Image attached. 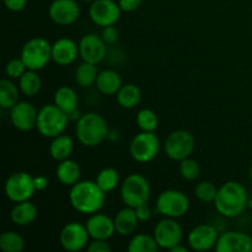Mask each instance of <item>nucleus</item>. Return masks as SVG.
<instances>
[{"label":"nucleus","mask_w":252,"mask_h":252,"mask_svg":"<svg viewBox=\"0 0 252 252\" xmlns=\"http://www.w3.org/2000/svg\"><path fill=\"white\" fill-rule=\"evenodd\" d=\"M106 192L100 189L96 181H78L70 187L69 202L76 212L91 216L101 211L106 202Z\"/></svg>","instance_id":"nucleus-1"},{"label":"nucleus","mask_w":252,"mask_h":252,"mask_svg":"<svg viewBox=\"0 0 252 252\" xmlns=\"http://www.w3.org/2000/svg\"><path fill=\"white\" fill-rule=\"evenodd\" d=\"M249 203L248 191L238 181H228L218 189L214 207L220 216L236 218L241 216Z\"/></svg>","instance_id":"nucleus-2"},{"label":"nucleus","mask_w":252,"mask_h":252,"mask_svg":"<svg viewBox=\"0 0 252 252\" xmlns=\"http://www.w3.org/2000/svg\"><path fill=\"white\" fill-rule=\"evenodd\" d=\"M108 133L107 122L97 112L84 113L76 121L75 134L84 147L94 148L102 144L107 139Z\"/></svg>","instance_id":"nucleus-3"},{"label":"nucleus","mask_w":252,"mask_h":252,"mask_svg":"<svg viewBox=\"0 0 252 252\" xmlns=\"http://www.w3.org/2000/svg\"><path fill=\"white\" fill-rule=\"evenodd\" d=\"M69 116L57 105H44L38 110L37 130L46 138H54L63 134L69 123Z\"/></svg>","instance_id":"nucleus-4"},{"label":"nucleus","mask_w":252,"mask_h":252,"mask_svg":"<svg viewBox=\"0 0 252 252\" xmlns=\"http://www.w3.org/2000/svg\"><path fill=\"white\" fill-rule=\"evenodd\" d=\"M152 193L147 177L140 174H130L121 185V198L125 206L137 208L140 204L148 203Z\"/></svg>","instance_id":"nucleus-5"},{"label":"nucleus","mask_w":252,"mask_h":252,"mask_svg":"<svg viewBox=\"0 0 252 252\" xmlns=\"http://www.w3.org/2000/svg\"><path fill=\"white\" fill-rule=\"evenodd\" d=\"M20 58L27 69L41 70L52 61V43L43 37H33L22 46Z\"/></svg>","instance_id":"nucleus-6"},{"label":"nucleus","mask_w":252,"mask_h":252,"mask_svg":"<svg viewBox=\"0 0 252 252\" xmlns=\"http://www.w3.org/2000/svg\"><path fill=\"white\" fill-rule=\"evenodd\" d=\"M36 191L34 177L26 171L14 172L5 181V196L14 203L30 201Z\"/></svg>","instance_id":"nucleus-7"},{"label":"nucleus","mask_w":252,"mask_h":252,"mask_svg":"<svg viewBox=\"0 0 252 252\" xmlns=\"http://www.w3.org/2000/svg\"><path fill=\"white\" fill-rule=\"evenodd\" d=\"M157 209L166 218H181L189 212V199L179 189H165L158 197Z\"/></svg>","instance_id":"nucleus-8"},{"label":"nucleus","mask_w":252,"mask_h":252,"mask_svg":"<svg viewBox=\"0 0 252 252\" xmlns=\"http://www.w3.org/2000/svg\"><path fill=\"white\" fill-rule=\"evenodd\" d=\"M196 147V140L192 133L185 129H177L170 133L164 142V152L174 161H181L191 157Z\"/></svg>","instance_id":"nucleus-9"},{"label":"nucleus","mask_w":252,"mask_h":252,"mask_svg":"<svg viewBox=\"0 0 252 252\" xmlns=\"http://www.w3.org/2000/svg\"><path fill=\"white\" fill-rule=\"evenodd\" d=\"M160 152V140L154 132H140L129 144L130 157L140 164H145L158 157Z\"/></svg>","instance_id":"nucleus-10"},{"label":"nucleus","mask_w":252,"mask_h":252,"mask_svg":"<svg viewBox=\"0 0 252 252\" xmlns=\"http://www.w3.org/2000/svg\"><path fill=\"white\" fill-rule=\"evenodd\" d=\"M89 239L90 235L86 225L78 221L65 224L59 233V243L68 252H78L88 248Z\"/></svg>","instance_id":"nucleus-11"},{"label":"nucleus","mask_w":252,"mask_h":252,"mask_svg":"<svg viewBox=\"0 0 252 252\" xmlns=\"http://www.w3.org/2000/svg\"><path fill=\"white\" fill-rule=\"evenodd\" d=\"M153 236L155 238L160 249L171 250L174 246L181 244L184 231H182V226L180 225V223H177L176 219L165 217L162 220H160L155 225Z\"/></svg>","instance_id":"nucleus-12"},{"label":"nucleus","mask_w":252,"mask_h":252,"mask_svg":"<svg viewBox=\"0 0 252 252\" xmlns=\"http://www.w3.org/2000/svg\"><path fill=\"white\" fill-rule=\"evenodd\" d=\"M121 7L113 0H95L89 7L90 19L96 26H112L120 20Z\"/></svg>","instance_id":"nucleus-13"},{"label":"nucleus","mask_w":252,"mask_h":252,"mask_svg":"<svg viewBox=\"0 0 252 252\" xmlns=\"http://www.w3.org/2000/svg\"><path fill=\"white\" fill-rule=\"evenodd\" d=\"M79 54L84 62L97 65L107 56V44L98 34L88 33L79 42Z\"/></svg>","instance_id":"nucleus-14"},{"label":"nucleus","mask_w":252,"mask_h":252,"mask_svg":"<svg viewBox=\"0 0 252 252\" xmlns=\"http://www.w3.org/2000/svg\"><path fill=\"white\" fill-rule=\"evenodd\" d=\"M49 19L59 26H70L80 16L76 0H53L48 7Z\"/></svg>","instance_id":"nucleus-15"},{"label":"nucleus","mask_w":252,"mask_h":252,"mask_svg":"<svg viewBox=\"0 0 252 252\" xmlns=\"http://www.w3.org/2000/svg\"><path fill=\"white\" fill-rule=\"evenodd\" d=\"M38 111L31 102L19 101L12 108H10V121L17 130L29 132L36 128Z\"/></svg>","instance_id":"nucleus-16"},{"label":"nucleus","mask_w":252,"mask_h":252,"mask_svg":"<svg viewBox=\"0 0 252 252\" xmlns=\"http://www.w3.org/2000/svg\"><path fill=\"white\" fill-rule=\"evenodd\" d=\"M219 233L211 224H199L189 234V245L194 251H209L216 248Z\"/></svg>","instance_id":"nucleus-17"},{"label":"nucleus","mask_w":252,"mask_h":252,"mask_svg":"<svg viewBox=\"0 0 252 252\" xmlns=\"http://www.w3.org/2000/svg\"><path fill=\"white\" fill-rule=\"evenodd\" d=\"M214 250L217 252H251L252 238L241 231H225L219 235Z\"/></svg>","instance_id":"nucleus-18"},{"label":"nucleus","mask_w":252,"mask_h":252,"mask_svg":"<svg viewBox=\"0 0 252 252\" xmlns=\"http://www.w3.org/2000/svg\"><path fill=\"white\" fill-rule=\"evenodd\" d=\"M86 229L91 239L108 240L116 233L115 221L112 218L102 213H94L89 217L85 223Z\"/></svg>","instance_id":"nucleus-19"},{"label":"nucleus","mask_w":252,"mask_h":252,"mask_svg":"<svg viewBox=\"0 0 252 252\" xmlns=\"http://www.w3.org/2000/svg\"><path fill=\"white\" fill-rule=\"evenodd\" d=\"M78 56H80L79 44H76L73 39L63 37L52 43V61L58 65H70L76 61Z\"/></svg>","instance_id":"nucleus-20"},{"label":"nucleus","mask_w":252,"mask_h":252,"mask_svg":"<svg viewBox=\"0 0 252 252\" xmlns=\"http://www.w3.org/2000/svg\"><path fill=\"white\" fill-rule=\"evenodd\" d=\"M113 221H115L116 233L122 236L132 235L137 230L138 224H139V219L135 213V209L127 206L116 214Z\"/></svg>","instance_id":"nucleus-21"},{"label":"nucleus","mask_w":252,"mask_h":252,"mask_svg":"<svg viewBox=\"0 0 252 252\" xmlns=\"http://www.w3.org/2000/svg\"><path fill=\"white\" fill-rule=\"evenodd\" d=\"M122 78L120 74L113 69H106L98 73L95 86L102 95L112 96L120 91L122 88Z\"/></svg>","instance_id":"nucleus-22"},{"label":"nucleus","mask_w":252,"mask_h":252,"mask_svg":"<svg viewBox=\"0 0 252 252\" xmlns=\"http://www.w3.org/2000/svg\"><path fill=\"white\" fill-rule=\"evenodd\" d=\"M37 207L31 201H24L15 203L10 212V219L19 226H27L33 223L37 218Z\"/></svg>","instance_id":"nucleus-23"},{"label":"nucleus","mask_w":252,"mask_h":252,"mask_svg":"<svg viewBox=\"0 0 252 252\" xmlns=\"http://www.w3.org/2000/svg\"><path fill=\"white\" fill-rule=\"evenodd\" d=\"M56 175L57 179L62 185L71 187L76 182L80 181L81 169L75 160H71L69 158V159L63 160V161H59L56 170Z\"/></svg>","instance_id":"nucleus-24"},{"label":"nucleus","mask_w":252,"mask_h":252,"mask_svg":"<svg viewBox=\"0 0 252 252\" xmlns=\"http://www.w3.org/2000/svg\"><path fill=\"white\" fill-rule=\"evenodd\" d=\"M53 103L58 106L61 110H63L66 115L70 116L71 113L78 110V94L70 86H61L54 93Z\"/></svg>","instance_id":"nucleus-25"},{"label":"nucleus","mask_w":252,"mask_h":252,"mask_svg":"<svg viewBox=\"0 0 252 252\" xmlns=\"http://www.w3.org/2000/svg\"><path fill=\"white\" fill-rule=\"evenodd\" d=\"M73 150L74 142L69 135L59 134L57 137L52 138V142L49 144V155L56 161L59 162L65 159H69Z\"/></svg>","instance_id":"nucleus-26"},{"label":"nucleus","mask_w":252,"mask_h":252,"mask_svg":"<svg viewBox=\"0 0 252 252\" xmlns=\"http://www.w3.org/2000/svg\"><path fill=\"white\" fill-rule=\"evenodd\" d=\"M116 100L118 105L123 108H134L142 101V90L134 84H125L116 94Z\"/></svg>","instance_id":"nucleus-27"},{"label":"nucleus","mask_w":252,"mask_h":252,"mask_svg":"<svg viewBox=\"0 0 252 252\" xmlns=\"http://www.w3.org/2000/svg\"><path fill=\"white\" fill-rule=\"evenodd\" d=\"M20 88L12 83L11 79H2L0 81V107L10 110L14 107L20 98Z\"/></svg>","instance_id":"nucleus-28"},{"label":"nucleus","mask_w":252,"mask_h":252,"mask_svg":"<svg viewBox=\"0 0 252 252\" xmlns=\"http://www.w3.org/2000/svg\"><path fill=\"white\" fill-rule=\"evenodd\" d=\"M19 88L21 93L27 97L36 96L42 89V79L37 74V70L27 69L24 75L19 79Z\"/></svg>","instance_id":"nucleus-29"},{"label":"nucleus","mask_w":252,"mask_h":252,"mask_svg":"<svg viewBox=\"0 0 252 252\" xmlns=\"http://www.w3.org/2000/svg\"><path fill=\"white\" fill-rule=\"evenodd\" d=\"M97 75L98 71L96 64L83 61V63L75 70V81L81 88H90L95 85Z\"/></svg>","instance_id":"nucleus-30"},{"label":"nucleus","mask_w":252,"mask_h":252,"mask_svg":"<svg viewBox=\"0 0 252 252\" xmlns=\"http://www.w3.org/2000/svg\"><path fill=\"white\" fill-rule=\"evenodd\" d=\"M159 249L154 236L148 234H135L127 246L129 252H157Z\"/></svg>","instance_id":"nucleus-31"},{"label":"nucleus","mask_w":252,"mask_h":252,"mask_svg":"<svg viewBox=\"0 0 252 252\" xmlns=\"http://www.w3.org/2000/svg\"><path fill=\"white\" fill-rule=\"evenodd\" d=\"M25 249V240L19 233L6 230L0 235V250L4 252H21Z\"/></svg>","instance_id":"nucleus-32"},{"label":"nucleus","mask_w":252,"mask_h":252,"mask_svg":"<svg viewBox=\"0 0 252 252\" xmlns=\"http://www.w3.org/2000/svg\"><path fill=\"white\" fill-rule=\"evenodd\" d=\"M95 181L103 192L108 193V192H112L118 186L120 175H118V171L115 167H105V169L98 172Z\"/></svg>","instance_id":"nucleus-33"},{"label":"nucleus","mask_w":252,"mask_h":252,"mask_svg":"<svg viewBox=\"0 0 252 252\" xmlns=\"http://www.w3.org/2000/svg\"><path fill=\"white\" fill-rule=\"evenodd\" d=\"M159 125L157 113L150 108H143L137 115V126L142 132H155Z\"/></svg>","instance_id":"nucleus-34"},{"label":"nucleus","mask_w":252,"mask_h":252,"mask_svg":"<svg viewBox=\"0 0 252 252\" xmlns=\"http://www.w3.org/2000/svg\"><path fill=\"white\" fill-rule=\"evenodd\" d=\"M179 170L182 179H185L186 181H194L201 175V166H199L198 161L192 159L191 157L180 161Z\"/></svg>","instance_id":"nucleus-35"},{"label":"nucleus","mask_w":252,"mask_h":252,"mask_svg":"<svg viewBox=\"0 0 252 252\" xmlns=\"http://www.w3.org/2000/svg\"><path fill=\"white\" fill-rule=\"evenodd\" d=\"M218 189L209 181H202L194 187V196L203 203H214Z\"/></svg>","instance_id":"nucleus-36"},{"label":"nucleus","mask_w":252,"mask_h":252,"mask_svg":"<svg viewBox=\"0 0 252 252\" xmlns=\"http://www.w3.org/2000/svg\"><path fill=\"white\" fill-rule=\"evenodd\" d=\"M26 70L27 66L21 58L11 59L5 66V74L9 79H20Z\"/></svg>","instance_id":"nucleus-37"},{"label":"nucleus","mask_w":252,"mask_h":252,"mask_svg":"<svg viewBox=\"0 0 252 252\" xmlns=\"http://www.w3.org/2000/svg\"><path fill=\"white\" fill-rule=\"evenodd\" d=\"M103 41L106 42V44H115L116 42L120 38V33H118V30L116 29L115 25L112 26H106L102 27V33H101Z\"/></svg>","instance_id":"nucleus-38"},{"label":"nucleus","mask_w":252,"mask_h":252,"mask_svg":"<svg viewBox=\"0 0 252 252\" xmlns=\"http://www.w3.org/2000/svg\"><path fill=\"white\" fill-rule=\"evenodd\" d=\"M89 252H110L111 249L108 240H98V239H93L86 248Z\"/></svg>","instance_id":"nucleus-39"},{"label":"nucleus","mask_w":252,"mask_h":252,"mask_svg":"<svg viewBox=\"0 0 252 252\" xmlns=\"http://www.w3.org/2000/svg\"><path fill=\"white\" fill-rule=\"evenodd\" d=\"M142 1L143 0H118V5L122 11L132 12L142 5Z\"/></svg>","instance_id":"nucleus-40"},{"label":"nucleus","mask_w":252,"mask_h":252,"mask_svg":"<svg viewBox=\"0 0 252 252\" xmlns=\"http://www.w3.org/2000/svg\"><path fill=\"white\" fill-rule=\"evenodd\" d=\"M2 2L7 10L14 12L22 11L27 5V0H2Z\"/></svg>","instance_id":"nucleus-41"},{"label":"nucleus","mask_w":252,"mask_h":252,"mask_svg":"<svg viewBox=\"0 0 252 252\" xmlns=\"http://www.w3.org/2000/svg\"><path fill=\"white\" fill-rule=\"evenodd\" d=\"M135 209V213H137L138 219L139 221H148L150 218H152V209L148 206V203L140 204Z\"/></svg>","instance_id":"nucleus-42"},{"label":"nucleus","mask_w":252,"mask_h":252,"mask_svg":"<svg viewBox=\"0 0 252 252\" xmlns=\"http://www.w3.org/2000/svg\"><path fill=\"white\" fill-rule=\"evenodd\" d=\"M34 186H36L37 191H44V189L49 186L48 179H47L46 176H42V175L36 176L34 177Z\"/></svg>","instance_id":"nucleus-43"},{"label":"nucleus","mask_w":252,"mask_h":252,"mask_svg":"<svg viewBox=\"0 0 252 252\" xmlns=\"http://www.w3.org/2000/svg\"><path fill=\"white\" fill-rule=\"evenodd\" d=\"M170 251H171V252H186L187 250H186V248H185V246H181V244H179V245L174 246V248H172Z\"/></svg>","instance_id":"nucleus-44"},{"label":"nucleus","mask_w":252,"mask_h":252,"mask_svg":"<svg viewBox=\"0 0 252 252\" xmlns=\"http://www.w3.org/2000/svg\"><path fill=\"white\" fill-rule=\"evenodd\" d=\"M81 1H85V2H93V1H95V0H81Z\"/></svg>","instance_id":"nucleus-45"},{"label":"nucleus","mask_w":252,"mask_h":252,"mask_svg":"<svg viewBox=\"0 0 252 252\" xmlns=\"http://www.w3.org/2000/svg\"><path fill=\"white\" fill-rule=\"evenodd\" d=\"M250 177H251V180H252V165H251V167H250Z\"/></svg>","instance_id":"nucleus-46"}]
</instances>
